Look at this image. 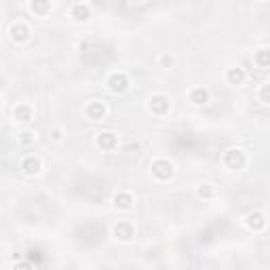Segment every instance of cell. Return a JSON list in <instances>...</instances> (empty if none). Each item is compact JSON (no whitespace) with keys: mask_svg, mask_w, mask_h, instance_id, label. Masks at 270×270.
<instances>
[{"mask_svg":"<svg viewBox=\"0 0 270 270\" xmlns=\"http://www.w3.org/2000/svg\"><path fill=\"white\" fill-rule=\"evenodd\" d=\"M150 171L158 182H169V179L175 175V165L169 158H156V160H152Z\"/></svg>","mask_w":270,"mask_h":270,"instance_id":"cell-1","label":"cell"},{"mask_svg":"<svg viewBox=\"0 0 270 270\" xmlns=\"http://www.w3.org/2000/svg\"><path fill=\"white\" fill-rule=\"evenodd\" d=\"M222 163H224V167H228L232 171H239L247 165V156L241 148H228L222 154Z\"/></svg>","mask_w":270,"mask_h":270,"instance_id":"cell-2","label":"cell"},{"mask_svg":"<svg viewBox=\"0 0 270 270\" xmlns=\"http://www.w3.org/2000/svg\"><path fill=\"white\" fill-rule=\"evenodd\" d=\"M129 76L124 74V72H112L110 76H108V89L114 93V95H122V93H127L129 91Z\"/></svg>","mask_w":270,"mask_h":270,"instance_id":"cell-3","label":"cell"},{"mask_svg":"<svg viewBox=\"0 0 270 270\" xmlns=\"http://www.w3.org/2000/svg\"><path fill=\"white\" fill-rule=\"evenodd\" d=\"M9 36H11V40L17 43V45H22V43H28L30 40V26L24 24V22H13L11 28H9Z\"/></svg>","mask_w":270,"mask_h":270,"instance_id":"cell-4","label":"cell"},{"mask_svg":"<svg viewBox=\"0 0 270 270\" xmlns=\"http://www.w3.org/2000/svg\"><path fill=\"white\" fill-rule=\"evenodd\" d=\"M169 106H171V99H169L167 95H163V93L152 95V97H150V101H148L150 112H152V114H156V116H165V114L169 112Z\"/></svg>","mask_w":270,"mask_h":270,"instance_id":"cell-5","label":"cell"},{"mask_svg":"<svg viewBox=\"0 0 270 270\" xmlns=\"http://www.w3.org/2000/svg\"><path fill=\"white\" fill-rule=\"evenodd\" d=\"M245 224H247V228H249V230H254V232H262V230L266 228L268 220H266V215H264L262 211H249V213L245 215Z\"/></svg>","mask_w":270,"mask_h":270,"instance_id":"cell-6","label":"cell"},{"mask_svg":"<svg viewBox=\"0 0 270 270\" xmlns=\"http://www.w3.org/2000/svg\"><path fill=\"white\" fill-rule=\"evenodd\" d=\"M114 237L118 239V241H122V243H129L133 237H135V228H133V224L131 222H127V220H122V222H118L116 226H114Z\"/></svg>","mask_w":270,"mask_h":270,"instance_id":"cell-7","label":"cell"},{"mask_svg":"<svg viewBox=\"0 0 270 270\" xmlns=\"http://www.w3.org/2000/svg\"><path fill=\"white\" fill-rule=\"evenodd\" d=\"M95 143H97V148H101L106 152H112L118 146V135L112 133V131H103L95 137Z\"/></svg>","mask_w":270,"mask_h":270,"instance_id":"cell-8","label":"cell"},{"mask_svg":"<svg viewBox=\"0 0 270 270\" xmlns=\"http://www.w3.org/2000/svg\"><path fill=\"white\" fill-rule=\"evenodd\" d=\"M70 15H72V19L74 22L87 24L89 19H91V7L85 5V3H74L70 7Z\"/></svg>","mask_w":270,"mask_h":270,"instance_id":"cell-9","label":"cell"},{"mask_svg":"<svg viewBox=\"0 0 270 270\" xmlns=\"http://www.w3.org/2000/svg\"><path fill=\"white\" fill-rule=\"evenodd\" d=\"M85 114L89 120H103L106 118V106L103 101H89L87 108H85Z\"/></svg>","mask_w":270,"mask_h":270,"instance_id":"cell-10","label":"cell"},{"mask_svg":"<svg viewBox=\"0 0 270 270\" xmlns=\"http://www.w3.org/2000/svg\"><path fill=\"white\" fill-rule=\"evenodd\" d=\"M13 118L17 122H30L34 118V108L30 103H17L13 108Z\"/></svg>","mask_w":270,"mask_h":270,"instance_id":"cell-11","label":"cell"},{"mask_svg":"<svg viewBox=\"0 0 270 270\" xmlns=\"http://www.w3.org/2000/svg\"><path fill=\"white\" fill-rule=\"evenodd\" d=\"M22 171L26 175H38L43 171V160L38 156H26L22 160Z\"/></svg>","mask_w":270,"mask_h":270,"instance_id":"cell-12","label":"cell"},{"mask_svg":"<svg viewBox=\"0 0 270 270\" xmlns=\"http://www.w3.org/2000/svg\"><path fill=\"white\" fill-rule=\"evenodd\" d=\"M112 203H114V207L118 211H129L133 207V194L131 192H116Z\"/></svg>","mask_w":270,"mask_h":270,"instance_id":"cell-13","label":"cell"},{"mask_svg":"<svg viewBox=\"0 0 270 270\" xmlns=\"http://www.w3.org/2000/svg\"><path fill=\"white\" fill-rule=\"evenodd\" d=\"M188 99H190L192 106H205L209 101V91L205 87H194L190 91V95H188Z\"/></svg>","mask_w":270,"mask_h":270,"instance_id":"cell-14","label":"cell"},{"mask_svg":"<svg viewBox=\"0 0 270 270\" xmlns=\"http://www.w3.org/2000/svg\"><path fill=\"white\" fill-rule=\"evenodd\" d=\"M226 80H228V85H243L247 80V72L243 68H239V66L237 68H228Z\"/></svg>","mask_w":270,"mask_h":270,"instance_id":"cell-15","label":"cell"},{"mask_svg":"<svg viewBox=\"0 0 270 270\" xmlns=\"http://www.w3.org/2000/svg\"><path fill=\"white\" fill-rule=\"evenodd\" d=\"M254 61H256V66L262 68V70L270 68V49H260V51H256Z\"/></svg>","mask_w":270,"mask_h":270,"instance_id":"cell-16","label":"cell"},{"mask_svg":"<svg viewBox=\"0 0 270 270\" xmlns=\"http://www.w3.org/2000/svg\"><path fill=\"white\" fill-rule=\"evenodd\" d=\"M28 7L34 15H38V17H45L51 11V3H40V0H34V3H30Z\"/></svg>","mask_w":270,"mask_h":270,"instance_id":"cell-17","label":"cell"},{"mask_svg":"<svg viewBox=\"0 0 270 270\" xmlns=\"http://www.w3.org/2000/svg\"><path fill=\"white\" fill-rule=\"evenodd\" d=\"M213 194H215V188L211 184H201L196 188V196L199 199H213Z\"/></svg>","mask_w":270,"mask_h":270,"instance_id":"cell-18","label":"cell"},{"mask_svg":"<svg viewBox=\"0 0 270 270\" xmlns=\"http://www.w3.org/2000/svg\"><path fill=\"white\" fill-rule=\"evenodd\" d=\"M17 141H19L22 146H32V143L36 141V133L34 131H24V133L17 135Z\"/></svg>","mask_w":270,"mask_h":270,"instance_id":"cell-19","label":"cell"},{"mask_svg":"<svg viewBox=\"0 0 270 270\" xmlns=\"http://www.w3.org/2000/svg\"><path fill=\"white\" fill-rule=\"evenodd\" d=\"M258 99H260L262 103L270 106V82H266V85H262V87H260V91H258Z\"/></svg>","mask_w":270,"mask_h":270,"instance_id":"cell-20","label":"cell"},{"mask_svg":"<svg viewBox=\"0 0 270 270\" xmlns=\"http://www.w3.org/2000/svg\"><path fill=\"white\" fill-rule=\"evenodd\" d=\"M158 64H160V68H173L175 66V57L169 55V53H163V55L158 57Z\"/></svg>","mask_w":270,"mask_h":270,"instance_id":"cell-21","label":"cell"},{"mask_svg":"<svg viewBox=\"0 0 270 270\" xmlns=\"http://www.w3.org/2000/svg\"><path fill=\"white\" fill-rule=\"evenodd\" d=\"M13 270H34V264L32 262H17L13 266Z\"/></svg>","mask_w":270,"mask_h":270,"instance_id":"cell-22","label":"cell"},{"mask_svg":"<svg viewBox=\"0 0 270 270\" xmlns=\"http://www.w3.org/2000/svg\"><path fill=\"white\" fill-rule=\"evenodd\" d=\"M40 258V251L38 249H28V262H36V260H38Z\"/></svg>","mask_w":270,"mask_h":270,"instance_id":"cell-23","label":"cell"},{"mask_svg":"<svg viewBox=\"0 0 270 270\" xmlns=\"http://www.w3.org/2000/svg\"><path fill=\"white\" fill-rule=\"evenodd\" d=\"M61 137H64V131H61L59 127H55V129L51 131V139H53V141H61Z\"/></svg>","mask_w":270,"mask_h":270,"instance_id":"cell-24","label":"cell"},{"mask_svg":"<svg viewBox=\"0 0 270 270\" xmlns=\"http://www.w3.org/2000/svg\"><path fill=\"white\" fill-rule=\"evenodd\" d=\"M85 270H91V268H85Z\"/></svg>","mask_w":270,"mask_h":270,"instance_id":"cell-25","label":"cell"}]
</instances>
